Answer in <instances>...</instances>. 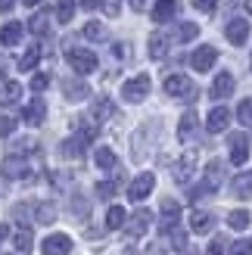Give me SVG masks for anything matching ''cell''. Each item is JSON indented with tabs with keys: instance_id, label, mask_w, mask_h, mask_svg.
Returning <instances> with one entry per match:
<instances>
[{
	"instance_id": "cell-1",
	"label": "cell",
	"mask_w": 252,
	"mask_h": 255,
	"mask_svg": "<svg viewBox=\"0 0 252 255\" xmlns=\"http://www.w3.org/2000/svg\"><path fill=\"white\" fill-rule=\"evenodd\" d=\"M66 62H69V66L78 72V75L97 72V56H94L87 47H69V50H66Z\"/></svg>"
},
{
	"instance_id": "cell-4",
	"label": "cell",
	"mask_w": 252,
	"mask_h": 255,
	"mask_svg": "<svg viewBox=\"0 0 252 255\" xmlns=\"http://www.w3.org/2000/svg\"><path fill=\"white\" fill-rule=\"evenodd\" d=\"M146 94H149V75H137V78L125 81V87H122V97L128 103H140Z\"/></svg>"
},
{
	"instance_id": "cell-19",
	"label": "cell",
	"mask_w": 252,
	"mask_h": 255,
	"mask_svg": "<svg viewBox=\"0 0 252 255\" xmlns=\"http://www.w3.org/2000/svg\"><path fill=\"white\" fill-rule=\"evenodd\" d=\"M212 227H215L212 212H190V231L193 234H209Z\"/></svg>"
},
{
	"instance_id": "cell-51",
	"label": "cell",
	"mask_w": 252,
	"mask_h": 255,
	"mask_svg": "<svg viewBox=\"0 0 252 255\" xmlns=\"http://www.w3.org/2000/svg\"><path fill=\"white\" fill-rule=\"evenodd\" d=\"M22 3H25V6H37V3H41V0H22Z\"/></svg>"
},
{
	"instance_id": "cell-43",
	"label": "cell",
	"mask_w": 252,
	"mask_h": 255,
	"mask_svg": "<svg viewBox=\"0 0 252 255\" xmlns=\"http://www.w3.org/2000/svg\"><path fill=\"white\" fill-rule=\"evenodd\" d=\"M47 84H50V75H34V78H31V91H37V94H41V91H47Z\"/></svg>"
},
{
	"instance_id": "cell-53",
	"label": "cell",
	"mask_w": 252,
	"mask_h": 255,
	"mask_svg": "<svg viewBox=\"0 0 252 255\" xmlns=\"http://www.w3.org/2000/svg\"><path fill=\"white\" fill-rule=\"evenodd\" d=\"M125 255H137V252H134V249H125Z\"/></svg>"
},
{
	"instance_id": "cell-39",
	"label": "cell",
	"mask_w": 252,
	"mask_h": 255,
	"mask_svg": "<svg viewBox=\"0 0 252 255\" xmlns=\"http://www.w3.org/2000/svg\"><path fill=\"white\" fill-rule=\"evenodd\" d=\"M34 149H37L34 140H16L12 143V156H25V152H34Z\"/></svg>"
},
{
	"instance_id": "cell-5",
	"label": "cell",
	"mask_w": 252,
	"mask_h": 255,
	"mask_svg": "<svg viewBox=\"0 0 252 255\" xmlns=\"http://www.w3.org/2000/svg\"><path fill=\"white\" fill-rule=\"evenodd\" d=\"M149 221H153V212H149V209L134 212V215H131V221H125V234H128L131 240L143 237V234L149 231Z\"/></svg>"
},
{
	"instance_id": "cell-25",
	"label": "cell",
	"mask_w": 252,
	"mask_h": 255,
	"mask_svg": "<svg viewBox=\"0 0 252 255\" xmlns=\"http://www.w3.org/2000/svg\"><path fill=\"white\" fill-rule=\"evenodd\" d=\"M28 28H31V34H37V37H41V34H47V31H50V12H47V9L34 12V16H31V22H28Z\"/></svg>"
},
{
	"instance_id": "cell-10",
	"label": "cell",
	"mask_w": 252,
	"mask_h": 255,
	"mask_svg": "<svg viewBox=\"0 0 252 255\" xmlns=\"http://www.w3.org/2000/svg\"><path fill=\"white\" fill-rule=\"evenodd\" d=\"M228 125H231V109L228 106H215L209 112V122H206V128L212 134H221V131H228Z\"/></svg>"
},
{
	"instance_id": "cell-35",
	"label": "cell",
	"mask_w": 252,
	"mask_h": 255,
	"mask_svg": "<svg viewBox=\"0 0 252 255\" xmlns=\"http://www.w3.org/2000/svg\"><path fill=\"white\" fill-rule=\"evenodd\" d=\"M199 34V25L196 22H181V28H178V41H193V37Z\"/></svg>"
},
{
	"instance_id": "cell-31",
	"label": "cell",
	"mask_w": 252,
	"mask_h": 255,
	"mask_svg": "<svg viewBox=\"0 0 252 255\" xmlns=\"http://www.w3.org/2000/svg\"><path fill=\"white\" fill-rule=\"evenodd\" d=\"M37 59H41V47L34 44V47H28V50H25V56L19 59V69H22V72H31V69L37 66Z\"/></svg>"
},
{
	"instance_id": "cell-46",
	"label": "cell",
	"mask_w": 252,
	"mask_h": 255,
	"mask_svg": "<svg viewBox=\"0 0 252 255\" xmlns=\"http://www.w3.org/2000/svg\"><path fill=\"white\" fill-rule=\"evenodd\" d=\"M72 209H75V215H78V218H87V202H84V199L75 196V199H72Z\"/></svg>"
},
{
	"instance_id": "cell-28",
	"label": "cell",
	"mask_w": 252,
	"mask_h": 255,
	"mask_svg": "<svg viewBox=\"0 0 252 255\" xmlns=\"http://www.w3.org/2000/svg\"><path fill=\"white\" fill-rule=\"evenodd\" d=\"M81 34L87 37V41H94V44H103L106 41V25L103 22H87Z\"/></svg>"
},
{
	"instance_id": "cell-37",
	"label": "cell",
	"mask_w": 252,
	"mask_h": 255,
	"mask_svg": "<svg viewBox=\"0 0 252 255\" xmlns=\"http://www.w3.org/2000/svg\"><path fill=\"white\" fill-rule=\"evenodd\" d=\"M165 234H171V246L178 249V252H187V249H190V246H187V234H184V231H174V227H171V231H165Z\"/></svg>"
},
{
	"instance_id": "cell-27",
	"label": "cell",
	"mask_w": 252,
	"mask_h": 255,
	"mask_svg": "<svg viewBox=\"0 0 252 255\" xmlns=\"http://www.w3.org/2000/svg\"><path fill=\"white\" fill-rule=\"evenodd\" d=\"M12 243H16L19 252H31V249H34V237H31L28 227H19V231L12 234Z\"/></svg>"
},
{
	"instance_id": "cell-7",
	"label": "cell",
	"mask_w": 252,
	"mask_h": 255,
	"mask_svg": "<svg viewBox=\"0 0 252 255\" xmlns=\"http://www.w3.org/2000/svg\"><path fill=\"white\" fill-rule=\"evenodd\" d=\"M224 34H228V41L234 47H243L249 41V22L246 19H231L228 22V28H224Z\"/></svg>"
},
{
	"instance_id": "cell-32",
	"label": "cell",
	"mask_w": 252,
	"mask_h": 255,
	"mask_svg": "<svg viewBox=\"0 0 252 255\" xmlns=\"http://www.w3.org/2000/svg\"><path fill=\"white\" fill-rule=\"evenodd\" d=\"M112 112H116V106H112V100H109V97H100L97 103H94V119H97V122L109 119Z\"/></svg>"
},
{
	"instance_id": "cell-18",
	"label": "cell",
	"mask_w": 252,
	"mask_h": 255,
	"mask_svg": "<svg viewBox=\"0 0 252 255\" xmlns=\"http://www.w3.org/2000/svg\"><path fill=\"white\" fill-rule=\"evenodd\" d=\"M174 16H178V3L174 0H159V3L153 6V22H171Z\"/></svg>"
},
{
	"instance_id": "cell-29",
	"label": "cell",
	"mask_w": 252,
	"mask_h": 255,
	"mask_svg": "<svg viewBox=\"0 0 252 255\" xmlns=\"http://www.w3.org/2000/svg\"><path fill=\"white\" fill-rule=\"evenodd\" d=\"M125 221H128L125 209H122V206H109V212H106V227H109V231H119V227H125Z\"/></svg>"
},
{
	"instance_id": "cell-33",
	"label": "cell",
	"mask_w": 252,
	"mask_h": 255,
	"mask_svg": "<svg viewBox=\"0 0 252 255\" xmlns=\"http://www.w3.org/2000/svg\"><path fill=\"white\" fill-rule=\"evenodd\" d=\"M94 159H97V165H100V168H103V171L116 168V152H112V149H106V146H100Z\"/></svg>"
},
{
	"instance_id": "cell-45",
	"label": "cell",
	"mask_w": 252,
	"mask_h": 255,
	"mask_svg": "<svg viewBox=\"0 0 252 255\" xmlns=\"http://www.w3.org/2000/svg\"><path fill=\"white\" fill-rule=\"evenodd\" d=\"M103 9H106V16H119L122 0H103Z\"/></svg>"
},
{
	"instance_id": "cell-49",
	"label": "cell",
	"mask_w": 252,
	"mask_h": 255,
	"mask_svg": "<svg viewBox=\"0 0 252 255\" xmlns=\"http://www.w3.org/2000/svg\"><path fill=\"white\" fill-rule=\"evenodd\" d=\"M12 6H16V0H0V12H9Z\"/></svg>"
},
{
	"instance_id": "cell-17",
	"label": "cell",
	"mask_w": 252,
	"mask_h": 255,
	"mask_svg": "<svg viewBox=\"0 0 252 255\" xmlns=\"http://www.w3.org/2000/svg\"><path fill=\"white\" fill-rule=\"evenodd\" d=\"M22 22H6L3 28H0V44L3 47H16L19 41H22Z\"/></svg>"
},
{
	"instance_id": "cell-40",
	"label": "cell",
	"mask_w": 252,
	"mask_h": 255,
	"mask_svg": "<svg viewBox=\"0 0 252 255\" xmlns=\"http://www.w3.org/2000/svg\"><path fill=\"white\" fill-rule=\"evenodd\" d=\"M231 255H252V240H237V243H231Z\"/></svg>"
},
{
	"instance_id": "cell-6",
	"label": "cell",
	"mask_w": 252,
	"mask_h": 255,
	"mask_svg": "<svg viewBox=\"0 0 252 255\" xmlns=\"http://www.w3.org/2000/svg\"><path fill=\"white\" fill-rule=\"evenodd\" d=\"M44 255H69L72 252V240L66 234H50L44 240V246H41Z\"/></svg>"
},
{
	"instance_id": "cell-15",
	"label": "cell",
	"mask_w": 252,
	"mask_h": 255,
	"mask_svg": "<svg viewBox=\"0 0 252 255\" xmlns=\"http://www.w3.org/2000/svg\"><path fill=\"white\" fill-rule=\"evenodd\" d=\"M249 159V140L243 134H234L231 137V162L234 165H243Z\"/></svg>"
},
{
	"instance_id": "cell-14",
	"label": "cell",
	"mask_w": 252,
	"mask_h": 255,
	"mask_svg": "<svg viewBox=\"0 0 252 255\" xmlns=\"http://www.w3.org/2000/svg\"><path fill=\"white\" fill-rule=\"evenodd\" d=\"M22 119L28 122V125H41L44 119H47V103L41 97H34L28 106H25V112H22Z\"/></svg>"
},
{
	"instance_id": "cell-41",
	"label": "cell",
	"mask_w": 252,
	"mask_h": 255,
	"mask_svg": "<svg viewBox=\"0 0 252 255\" xmlns=\"http://www.w3.org/2000/svg\"><path fill=\"white\" fill-rule=\"evenodd\" d=\"M97 196H100V199H112V196H116V184H112V181L97 184Z\"/></svg>"
},
{
	"instance_id": "cell-30",
	"label": "cell",
	"mask_w": 252,
	"mask_h": 255,
	"mask_svg": "<svg viewBox=\"0 0 252 255\" xmlns=\"http://www.w3.org/2000/svg\"><path fill=\"white\" fill-rule=\"evenodd\" d=\"M34 221L37 224H53L56 221V206H53V202H41L37 212H34Z\"/></svg>"
},
{
	"instance_id": "cell-16",
	"label": "cell",
	"mask_w": 252,
	"mask_h": 255,
	"mask_svg": "<svg viewBox=\"0 0 252 255\" xmlns=\"http://www.w3.org/2000/svg\"><path fill=\"white\" fill-rule=\"evenodd\" d=\"M193 168H196L193 152H190V156H181L178 165H174V181H178V184H187V181L193 177Z\"/></svg>"
},
{
	"instance_id": "cell-54",
	"label": "cell",
	"mask_w": 252,
	"mask_h": 255,
	"mask_svg": "<svg viewBox=\"0 0 252 255\" xmlns=\"http://www.w3.org/2000/svg\"><path fill=\"white\" fill-rule=\"evenodd\" d=\"M0 84H3V72H0Z\"/></svg>"
},
{
	"instance_id": "cell-34",
	"label": "cell",
	"mask_w": 252,
	"mask_h": 255,
	"mask_svg": "<svg viewBox=\"0 0 252 255\" xmlns=\"http://www.w3.org/2000/svg\"><path fill=\"white\" fill-rule=\"evenodd\" d=\"M228 224L234 227V231H246V227H249V212H231L228 215Z\"/></svg>"
},
{
	"instance_id": "cell-11",
	"label": "cell",
	"mask_w": 252,
	"mask_h": 255,
	"mask_svg": "<svg viewBox=\"0 0 252 255\" xmlns=\"http://www.w3.org/2000/svg\"><path fill=\"white\" fill-rule=\"evenodd\" d=\"M3 174L9 177V181H16V177H28V162H25L22 156H9L3 159Z\"/></svg>"
},
{
	"instance_id": "cell-24",
	"label": "cell",
	"mask_w": 252,
	"mask_h": 255,
	"mask_svg": "<svg viewBox=\"0 0 252 255\" xmlns=\"http://www.w3.org/2000/svg\"><path fill=\"white\" fill-rule=\"evenodd\" d=\"M168 53V37L165 34H149V56H153V59H162V56H165Z\"/></svg>"
},
{
	"instance_id": "cell-36",
	"label": "cell",
	"mask_w": 252,
	"mask_h": 255,
	"mask_svg": "<svg viewBox=\"0 0 252 255\" xmlns=\"http://www.w3.org/2000/svg\"><path fill=\"white\" fill-rule=\"evenodd\" d=\"M72 16H75V0H59L56 19H59V22H72Z\"/></svg>"
},
{
	"instance_id": "cell-23",
	"label": "cell",
	"mask_w": 252,
	"mask_h": 255,
	"mask_svg": "<svg viewBox=\"0 0 252 255\" xmlns=\"http://www.w3.org/2000/svg\"><path fill=\"white\" fill-rule=\"evenodd\" d=\"M62 94H66V100H84V97H91V87L84 81H66L62 84Z\"/></svg>"
},
{
	"instance_id": "cell-9",
	"label": "cell",
	"mask_w": 252,
	"mask_h": 255,
	"mask_svg": "<svg viewBox=\"0 0 252 255\" xmlns=\"http://www.w3.org/2000/svg\"><path fill=\"white\" fill-rule=\"evenodd\" d=\"M209 94H212V100L231 97V94H234V75H231V72H218L215 81H212V87H209Z\"/></svg>"
},
{
	"instance_id": "cell-12",
	"label": "cell",
	"mask_w": 252,
	"mask_h": 255,
	"mask_svg": "<svg viewBox=\"0 0 252 255\" xmlns=\"http://www.w3.org/2000/svg\"><path fill=\"white\" fill-rule=\"evenodd\" d=\"M178 221H181V206L174 199H162V234L171 231Z\"/></svg>"
},
{
	"instance_id": "cell-21",
	"label": "cell",
	"mask_w": 252,
	"mask_h": 255,
	"mask_svg": "<svg viewBox=\"0 0 252 255\" xmlns=\"http://www.w3.org/2000/svg\"><path fill=\"white\" fill-rule=\"evenodd\" d=\"M196 125H199L196 112H193V109H187L184 116H181V125H178V137H181V140H190V137L196 134Z\"/></svg>"
},
{
	"instance_id": "cell-3",
	"label": "cell",
	"mask_w": 252,
	"mask_h": 255,
	"mask_svg": "<svg viewBox=\"0 0 252 255\" xmlns=\"http://www.w3.org/2000/svg\"><path fill=\"white\" fill-rule=\"evenodd\" d=\"M153 187H156V174L153 171H143V174H137L131 187H128V199L131 202H143L149 193H153Z\"/></svg>"
},
{
	"instance_id": "cell-47",
	"label": "cell",
	"mask_w": 252,
	"mask_h": 255,
	"mask_svg": "<svg viewBox=\"0 0 252 255\" xmlns=\"http://www.w3.org/2000/svg\"><path fill=\"white\" fill-rule=\"evenodd\" d=\"M221 252H224V240H221V237H215V240L209 243V252H206V255H221Z\"/></svg>"
},
{
	"instance_id": "cell-48",
	"label": "cell",
	"mask_w": 252,
	"mask_h": 255,
	"mask_svg": "<svg viewBox=\"0 0 252 255\" xmlns=\"http://www.w3.org/2000/svg\"><path fill=\"white\" fill-rule=\"evenodd\" d=\"M78 3H81V9L91 12V9H97V6H103V0H78Z\"/></svg>"
},
{
	"instance_id": "cell-22",
	"label": "cell",
	"mask_w": 252,
	"mask_h": 255,
	"mask_svg": "<svg viewBox=\"0 0 252 255\" xmlns=\"http://www.w3.org/2000/svg\"><path fill=\"white\" fill-rule=\"evenodd\" d=\"M221 181H224V162H221V159H212L209 168H206V184H209L212 190H218Z\"/></svg>"
},
{
	"instance_id": "cell-13",
	"label": "cell",
	"mask_w": 252,
	"mask_h": 255,
	"mask_svg": "<svg viewBox=\"0 0 252 255\" xmlns=\"http://www.w3.org/2000/svg\"><path fill=\"white\" fill-rule=\"evenodd\" d=\"M231 193L237 199H252V171H240L231 184Z\"/></svg>"
},
{
	"instance_id": "cell-38",
	"label": "cell",
	"mask_w": 252,
	"mask_h": 255,
	"mask_svg": "<svg viewBox=\"0 0 252 255\" xmlns=\"http://www.w3.org/2000/svg\"><path fill=\"white\" fill-rule=\"evenodd\" d=\"M237 119H240V125H252V97L240 103V109H237Z\"/></svg>"
},
{
	"instance_id": "cell-2",
	"label": "cell",
	"mask_w": 252,
	"mask_h": 255,
	"mask_svg": "<svg viewBox=\"0 0 252 255\" xmlns=\"http://www.w3.org/2000/svg\"><path fill=\"white\" fill-rule=\"evenodd\" d=\"M165 94L174 100H196V84L187 75H168L165 78Z\"/></svg>"
},
{
	"instance_id": "cell-52",
	"label": "cell",
	"mask_w": 252,
	"mask_h": 255,
	"mask_svg": "<svg viewBox=\"0 0 252 255\" xmlns=\"http://www.w3.org/2000/svg\"><path fill=\"white\" fill-rule=\"evenodd\" d=\"M246 12H249V16H252V0H246Z\"/></svg>"
},
{
	"instance_id": "cell-50",
	"label": "cell",
	"mask_w": 252,
	"mask_h": 255,
	"mask_svg": "<svg viewBox=\"0 0 252 255\" xmlns=\"http://www.w3.org/2000/svg\"><path fill=\"white\" fill-rule=\"evenodd\" d=\"M143 6H146V0H131V9H137V12H143Z\"/></svg>"
},
{
	"instance_id": "cell-42",
	"label": "cell",
	"mask_w": 252,
	"mask_h": 255,
	"mask_svg": "<svg viewBox=\"0 0 252 255\" xmlns=\"http://www.w3.org/2000/svg\"><path fill=\"white\" fill-rule=\"evenodd\" d=\"M12 131H16V119H9V116H0V137H9Z\"/></svg>"
},
{
	"instance_id": "cell-20",
	"label": "cell",
	"mask_w": 252,
	"mask_h": 255,
	"mask_svg": "<svg viewBox=\"0 0 252 255\" xmlns=\"http://www.w3.org/2000/svg\"><path fill=\"white\" fill-rule=\"evenodd\" d=\"M19 97H22V84L19 81H3V84H0V106L19 103Z\"/></svg>"
},
{
	"instance_id": "cell-44",
	"label": "cell",
	"mask_w": 252,
	"mask_h": 255,
	"mask_svg": "<svg viewBox=\"0 0 252 255\" xmlns=\"http://www.w3.org/2000/svg\"><path fill=\"white\" fill-rule=\"evenodd\" d=\"M190 3H193L196 9H203V12H215V6H218V0H190Z\"/></svg>"
},
{
	"instance_id": "cell-26",
	"label": "cell",
	"mask_w": 252,
	"mask_h": 255,
	"mask_svg": "<svg viewBox=\"0 0 252 255\" xmlns=\"http://www.w3.org/2000/svg\"><path fill=\"white\" fill-rule=\"evenodd\" d=\"M84 140L81 137H69L66 140V143H62V156H66V159H81L84 156Z\"/></svg>"
},
{
	"instance_id": "cell-8",
	"label": "cell",
	"mask_w": 252,
	"mask_h": 255,
	"mask_svg": "<svg viewBox=\"0 0 252 255\" xmlns=\"http://www.w3.org/2000/svg\"><path fill=\"white\" fill-rule=\"evenodd\" d=\"M215 59H218V50L215 47H196L193 56H190V62H193L196 72H209L212 66H215Z\"/></svg>"
}]
</instances>
